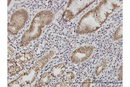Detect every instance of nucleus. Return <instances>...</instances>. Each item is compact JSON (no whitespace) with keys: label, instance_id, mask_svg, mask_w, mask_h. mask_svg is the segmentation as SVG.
Instances as JSON below:
<instances>
[{"label":"nucleus","instance_id":"ddd939ff","mask_svg":"<svg viewBox=\"0 0 130 87\" xmlns=\"http://www.w3.org/2000/svg\"><path fill=\"white\" fill-rule=\"evenodd\" d=\"M75 75L72 71H68L66 73L63 77V81H69L74 80L75 78Z\"/></svg>","mask_w":130,"mask_h":87},{"label":"nucleus","instance_id":"1a4fd4ad","mask_svg":"<svg viewBox=\"0 0 130 87\" xmlns=\"http://www.w3.org/2000/svg\"><path fill=\"white\" fill-rule=\"evenodd\" d=\"M66 66L63 64H59L55 65L50 71L51 76L54 78L60 77L65 72Z\"/></svg>","mask_w":130,"mask_h":87},{"label":"nucleus","instance_id":"f8f14e48","mask_svg":"<svg viewBox=\"0 0 130 87\" xmlns=\"http://www.w3.org/2000/svg\"><path fill=\"white\" fill-rule=\"evenodd\" d=\"M123 38V24L121 25L118 28L114 33V35L113 36L112 41L113 42L117 41Z\"/></svg>","mask_w":130,"mask_h":87},{"label":"nucleus","instance_id":"39448f33","mask_svg":"<svg viewBox=\"0 0 130 87\" xmlns=\"http://www.w3.org/2000/svg\"><path fill=\"white\" fill-rule=\"evenodd\" d=\"M29 18V13L26 9L19 8L11 15L8 24V31L12 35H16L25 26Z\"/></svg>","mask_w":130,"mask_h":87},{"label":"nucleus","instance_id":"f03ea898","mask_svg":"<svg viewBox=\"0 0 130 87\" xmlns=\"http://www.w3.org/2000/svg\"><path fill=\"white\" fill-rule=\"evenodd\" d=\"M55 18V14L51 10H45L38 12L32 19L31 24L21 38L22 47L28 45L41 35L45 27L50 24Z\"/></svg>","mask_w":130,"mask_h":87},{"label":"nucleus","instance_id":"0eeeda50","mask_svg":"<svg viewBox=\"0 0 130 87\" xmlns=\"http://www.w3.org/2000/svg\"><path fill=\"white\" fill-rule=\"evenodd\" d=\"M8 73L10 76H14L22 70L24 67L23 65L16 62L15 59L8 60Z\"/></svg>","mask_w":130,"mask_h":87},{"label":"nucleus","instance_id":"f257e3e1","mask_svg":"<svg viewBox=\"0 0 130 87\" xmlns=\"http://www.w3.org/2000/svg\"><path fill=\"white\" fill-rule=\"evenodd\" d=\"M119 7L115 2L104 0L85 14L79 21L76 33L83 35L97 31L105 23L110 15Z\"/></svg>","mask_w":130,"mask_h":87},{"label":"nucleus","instance_id":"7ed1b4c3","mask_svg":"<svg viewBox=\"0 0 130 87\" xmlns=\"http://www.w3.org/2000/svg\"><path fill=\"white\" fill-rule=\"evenodd\" d=\"M54 55V51H49L46 55L36 60L29 69L22 73L15 80L9 83L8 87H23L32 84L37 79L39 73Z\"/></svg>","mask_w":130,"mask_h":87},{"label":"nucleus","instance_id":"2eb2a0df","mask_svg":"<svg viewBox=\"0 0 130 87\" xmlns=\"http://www.w3.org/2000/svg\"><path fill=\"white\" fill-rule=\"evenodd\" d=\"M117 78L118 80L120 81H122L123 80V65H121L120 67L118 70V75H117Z\"/></svg>","mask_w":130,"mask_h":87},{"label":"nucleus","instance_id":"423d86ee","mask_svg":"<svg viewBox=\"0 0 130 87\" xmlns=\"http://www.w3.org/2000/svg\"><path fill=\"white\" fill-rule=\"evenodd\" d=\"M94 49V47L92 45H84L78 47L71 54V62L78 64L84 62L92 56Z\"/></svg>","mask_w":130,"mask_h":87},{"label":"nucleus","instance_id":"f3484780","mask_svg":"<svg viewBox=\"0 0 130 87\" xmlns=\"http://www.w3.org/2000/svg\"><path fill=\"white\" fill-rule=\"evenodd\" d=\"M8 58H10L13 56L15 54V50L14 49L10 46L8 47Z\"/></svg>","mask_w":130,"mask_h":87},{"label":"nucleus","instance_id":"dca6fc26","mask_svg":"<svg viewBox=\"0 0 130 87\" xmlns=\"http://www.w3.org/2000/svg\"><path fill=\"white\" fill-rule=\"evenodd\" d=\"M91 85V80L90 78H87L83 81L81 86L83 87H90Z\"/></svg>","mask_w":130,"mask_h":87},{"label":"nucleus","instance_id":"9d476101","mask_svg":"<svg viewBox=\"0 0 130 87\" xmlns=\"http://www.w3.org/2000/svg\"><path fill=\"white\" fill-rule=\"evenodd\" d=\"M52 80L51 76L47 74H45L35 84V87H42L48 85Z\"/></svg>","mask_w":130,"mask_h":87},{"label":"nucleus","instance_id":"9b49d317","mask_svg":"<svg viewBox=\"0 0 130 87\" xmlns=\"http://www.w3.org/2000/svg\"><path fill=\"white\" fill-rule=\"evenodd\" d=\"M108 63L107 59H104L98 65L95 70V75L96 76H99L103 72L107 66Z\"/></svg>","mask_w":130,"mask_h":87},{"label":"nucleus","instance_id":"6e6552de","mask_svg":"<svg viewBox=\"0 0 130 87\" xmlns=\"http://www.w3.org/2000/svg\"><path fill=\"white\" fill-rule=\"evenodd\" d=\"M34 55V52L32 51L24 52L17 55L14 59L16 62L24 65L32 60Z\"/></svg>","mask_w":130,"mask_h":87},{"label":"nucleus","instance_id":"a211bd4d","mask_svg":"<svg viewBox=\"0 0 130 87\" xmlns=\"http://www.w3.org/2000/svg\"><path fill=\"white\" fill-rule=\"evenodd\" d=\"M10 40L9 37H8V44H9V43L10 42Z\"/></svg>","mask_w":130,"mask_h":87},{"label":"nucleus","instance_id":"20e7f679","mask_svg":"<svg viewBox=\"0 0 130 87\" xmlns=\"http://www.w3.org/2000/svg\"><path fill=\"white\" fill-rule=\"evenodd\" d=\"M95 2L93 0L69 1L62 14V21L67 22L72 20Z\"/></svg>","mask_w":130,"mask_h":87},{"label":"nucleus","instance_id":"6ab92c4d","mask_svg":"<svg viewBox=\"0 0 130 87\" xmlns=\"http://www.w3.org/2000/svg\"><path fill=\"white\" fill-rule=\"evenodd\" d=\"M8 6H9V4H10V2H11V1H10V0H8Z\"/></svg>","mask_w":130,"mask_h":87},{"label":"nucleus","instance_id":"4468645a","mask_svg":"<svg viewBox=\"0 0 130 87\" xmlns=\"http://www.w3.org/2000/svg\"><path fill=\"white\" fill-rule=\"evenodd\" d=\"M73 85V83H71L69 81H59L55 83L54 87H70Z\"/></svg>","mask_w":130,"mask_h":87}]
</instances>
